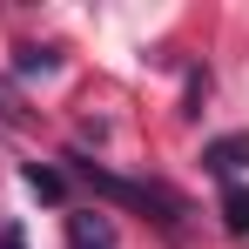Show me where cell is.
<instances>
[{
	"label": "cell",
	"mask_w": 249,
	"mask_h": 249,
	"mask_svg": "<svg viewBox=\"0 0 249 249\" xmlns=\"http://www.w3.org/2000/svg\"><path fill=\"white\" fill-rule=\"evenodd\" d=\"M54 68H61L54 47H14V74H20V81H27V74H54Z\"/></svg>",
	"instance_id": "6"
},
{
	"label": "cell",
	"mask_w": 249,
	"mask_h": 249,
	"mask_svg": "<svg viewBox=\"0 0 249 249\" xmlns=\"http://www.w3.org/2000/svg\"><path fill=\"white\" fill-rule=\"evenodd\" d=\"M222 229H229V236H249V189L243 182L222 189Z\"/></svg>",
	"instance_id": "4"
},
{
	"label": "cell",
	"mask_w": 249,
	"mask_h": 249,
	"mask_svg": "<svg viewBox=\"0 0 249 249\" xmlns=\"http://www.w3.org/2000/svg\"><path fill=\"white\" fill-rule=\"evenodd\" d=\"M0 249H27V229H20V222H7V229H0Z\"/></svg>",
	"instance_id": "8"
},
{
	"label": "cell",
	"mask_w": 249,
	"mask_h": 249,
	"mask_svg": "<svg viewBox=\"0 0 249 249\" xmlns=\"http://www.w3.org/2000/svg\"><path fill=\"white\" fill-rule=\"evenodd\" d=\"M0 122H7V128H20V122H27V108H20V94H14L7 81H0Z\"/></svg>",
	"instance_id": "7"
},
{
	"label": "cell",
	"mask_w": 249,
	"mask_h": 249,
	"mask_svg": "<svg viewBox=\"0 0 249 249\" xmlns=\"http://www.w3.org/2000/svg\"><path fill=\"white\" fill-rule=\"evenodd\" d=\"M68 249H115V222L101 209H68Z\"/></svg>",
	"instance_id": "3"
},
{
	"label": "cell",
	"mask_w": 249,
	"mask_h": 249,
	"mask_svg": "<svg viewBox=\"0 0 249 249\" xmlns=\"http://www.w3.org/2000/svg\"><path fill=\"white\" fill-rule=\"evenodd\" d=\"M68 168L81 175L94 196H108V202H122V209H148L162 229H182V196H168V189H155V182H128V175H115V168H101V162H88V155H68Z\"/></svg>",
	"instance_id": "1"
},
{
	"label": "cell",
	"mask_w": 249,
	"mask_h": 249,
	"mask_svg": "<svg viewBox=\"0 0 249 249\" xmlns=\"http://www.w3.org/2000/svg\"><path fill=\"white\" fill-rule=\"evenodd\" d=\"M202 168L209 175H243L249 168V128H236V135H215V142H202Z\"/></svg>",
	"instance_id": "2"
},
{
	"label": "cell",
	"mask_w": 249,
	"mask_h": 249,
	"mask_svg": "<svg viewBox=\"0 0 249 249\" xmlns=\"http://www.w3.org/2000/svg\"><path fill=\"white\" fill-rule=\"evenodd\" d=\"M27 189H34L41 202H68V175H61V168H41V162H27Z\"/></svg>",
	"instance_id": "5"
}]
</instances>
